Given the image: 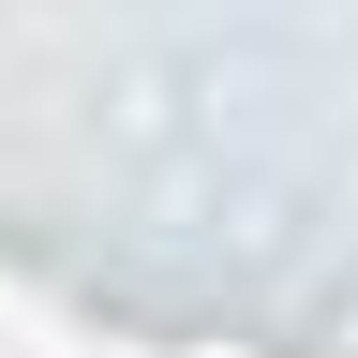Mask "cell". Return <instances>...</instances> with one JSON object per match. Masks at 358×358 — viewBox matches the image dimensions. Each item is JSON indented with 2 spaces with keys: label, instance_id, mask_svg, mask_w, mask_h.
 <instances>
[{
  "label": "cell",
  "instance_id": "6da1fadb",
  "mask_svg": "<svg viewBox=\"0 0 358 358\" xmlns=\"http://www.w3.org/2000/svg\"><path fill=\"white\" fill-rule=\"evenodd\" d=\"M105 134H120V150H164V134H179V75H150V60H134V75L105 90Z\"/></svg>",
  "mask_w": 358,
  "mask_h": 358
}]
</instances>
